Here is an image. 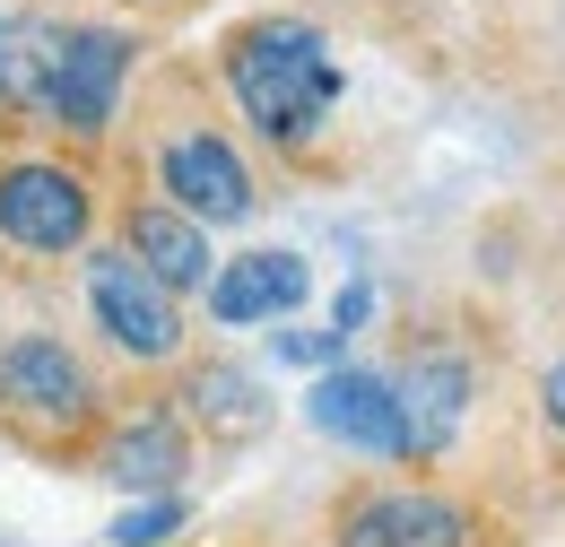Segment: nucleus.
Segmentation results:
<instances>
[{"label": "nucleus", "instance_id": "obj_11", "mask_svg": "<svg viewBox=\"0 0 565 547\" xmlns=\"http://www.w3.org/2000/svg\"><path fill=\"white\" fill-rule=\"evenodd\" d=\"M401 392V461H435L452 443V426L470 409V365L461 356H418L409 374H392Z\"/></svg>", "mask_w": 565, "mask_h": 547}, {"label": "nucleus", "instance_id": "obj_13", "mask_svg": "<svg viewBox=\"0 0 565 547\" xmlns=\"http://www.w3.org/2000/svg\"><path fill=\"white\" fill-rule=\"evenodd\" d=\"M44 105V69H35V18L0 9V114H35Z\"/></svg>", "mask_w": 565, "mask_h": 547}, {"label": "nucleus", "instance_id": "obj_9", "mask_svg": "<svg viewBox=\"0 0 565 547\" xmlns=\"http://www.w3.org/2000/svg\"><path fill=\"white\" fill-rule=\"evenodd\" d=\"M122 253H131L166 296H210V278H217L210 226L183 217V208H166V201H140L131 217H122Z\"/></svg>", "mask_w": 565, "mask_h": 547}, {"label": "nucleus", "instance_id": "obj_12", "mask_svg": "<svg viewBox=\"0 0 565 547\" xmlns=\"http://www.w3.org/2000/svg\"><path fill=\"white\" fill-rule=\"evenodd\" d=\"M96 470H105L114 486H131V495H174V479L192 470V435H183V417L140 409L131 426H114V435H105Z\"/></svg>", "mask_w": 565, "mask_h": 547}, {"label": "nucleus", "instance_id": "obj_18", "mask_svg": "<svg viewBox=\"0 0 565 547\" xmlns=\"http://www.w3.org/2000/svg\"><path fill=\"white\" fill-rule=\"evenodd\" d=\"M548 426H557V435H565V356H557V365H548Z\"/></svg>", "mask_w": 565, "mask_h": 547}, {"label": "nucleus", "instance_id": "obj_3", "mask_svg": "<svg viewBox=\"0 0 565 547\" xmlns=\"http://www.w3.org/2000/svg\"><path fill=\"white\" fill-rule=\"evenodd\" d=\"M0 417L18 435H35V443H62L96 417V374L78 365L71 340L18 331V340H0Z\"/></svg>", "mask_w": 565, "mask_h": 547}, {"label": "nucleus", "instance_id": "obj_17", "mask_svg": "<svg viewBox=\"0 0 565 547\" xmlns=\"http://www.w3.org/2000/svg\"><path fill=\"white\" fill-rule=\"evenodd\" d=\"M356 322H365V287H349V296H340V313H331V331H340V340H349Z\"/></svg>", "mask_w": 565, "mask_h": 547}, {"label": "nucleus", "instance_id": "obj_15", "mask_svg": "<svg viewBox=\"0 0 565 547\" xmlns=\"http://www.w3.org/2000/svg\"><path fill=\"white\" fill-rule=\"evenodd\" d=\"M183 522H192V504H183V495H140V504H131L105 539H114V547H166Z\"/></svg>", "mask_w": 565, "mask_h": 547}, {"label": "nucleus", "instance_id": "obj_10", "mask_svg": "<svg viewBox=\"0 0 565 547\" xmlns=\"http://www.w3.org/2000/svg\"><path fill=\"white\" fill-rule=\"evenodd\" d=\"M313 296V270L296 261V253H235V261H217L210 278V322L226 331H253V322H279Z\"/></svg>", "mask_w": 565, "mask_h": 547}, {"label": "nucleus", "instance_id": "obj_5", "mask_svg": "<svg viewBox=\"0 0 565 547\" xmlns=\"http://www.w3.org/2000/svg\"><path fill=\"white\" fill-rule=\"evenodd\" d=\"M157 201L201 217V226H244L253 217V165L235 157V139L210 114L157 139Z\"/></svg>", "mask_w": 565, "mask_h": 547}, {"label": "nucleus", "instance_id": "obj_8", "mask_svg": "<svg viewBox=\"0 0 565 547\" xmlns=\"http://www.w3.org/2000/svg\"><path fill=\"white\" fill-rule=\"evenodd\" d=\"M305 417H313L331 443H356V452L401 461V392H392V374H374V365H331V374L305 392Z\"/></svg>", "mask_w": 565, "mask_h": 547}, {"label": "nucleus", "instance_id": "obj_6", "mask_svg": "<svg viewBox=\"0 0 565 547\" xmlns=\"http://www.w3.org/2000/svg\"><path fill=\"white\" fill-rule=\"evenodd\" d=\"M87 226H96V192L78 165H62V157H9L0 165V235L18 253H44V261L78 253Z\"/></svg>", "mask_w": 565, "mask_h": 547}, {"label": "nucleus", "instance_id": "obj_4", "mask_svg": "<svg viewBox=\"0 0 565 547\" xmlns=\"http://www.w3.org/2000/svg\"><path fill=\"white\" fill-rule=\"evenodd\" d=\"M87 313H96L105 347L131 356V365H174L183 356V296H166L122 244L87 253Z\"/></svg>", "mask_w": 565, "mask_h": 547}, {"label": "nucleus", "instance_id": "obj_7", "mask_svg": "<svg viewBox=\"0 0 565 547\" xmlns=\"http://www.w3.org/2000/svg\"><path fill=\"white\" fill-rule=\"evenodd\" d=\"M331 539L340 547H479V513H461L435 486H374V495L340 504Z\"/></svg>", "mask_w": 565, "mask_h": 547}, {"label": "nucleus", "instance_id": "obj_2", "mask_svg": "<svg viewBox=\"0 0 565 547\" xmlns=\"http://www.w3.org/2000/svg\"><path fill=\"white\" fill-rule=\"evenodd\" d=\"M131 35L122 26H87V18H35V69H44V105L71 139H105L122 114V78H131Z\"/></svg>", "mask_w": 565, "mask_h": 547}, {"label": "nucleus", "instance_id": "obj_1", "mask_svg": "<svg viewBox=\"0 0 565 547\" xmlns=\"http://www.w3.org/2000/svg\"><path fill=\"white\" fill-rule=\"evenodd\" d=\"M226 87L270 148H313L340 105V53L313 18H253L226 35Z\"/></svg>", "mask_w": 565, "mask_h": 547}, {"label": "nucleus", "instance_id": "obj_16", "mask_svg": "<svg viewBox=\"0 0 565 547\" xmlns=\"http://www.w3.org/2000/svg\"><path fill=\"white\" fill-rule=\"evenodd\" d=\"M340 331H287V340H270V356H296V365H340Z\"/></svg>", "mask_w": 565, "mask_h": 547}, {"label": "nucleus", "instance_id": "obj_14", "mask_svg": "<svg viewBox=\"0 0 565 547\" xmlns=\"http://www.w3.org/2000/svg\"><path fill=\"white\" fill-rule=\"evenodd\" d=\"M192 409L201 417H217V426H262V409H253V374H235V365H201L192 374Z\"/></svg>", "mask_w": 565, "mask_h": 547}]
</instances>
